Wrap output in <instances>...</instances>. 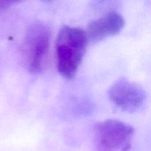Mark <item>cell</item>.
<instances>
[{"instance_id":"cell-5","label":"cell","mask_w":151,"mask_h":151,"mask_svg":"<svg viewBox=\"0 0 151 151\" xmlns=\"http://www.w3.org/2000/svg\"><path fill=\"white\" fill-rule=\"evenodd\" d=\"M125 25L123 16L116 11L109 12L105 16L93 20L88 26V39L97 42L110 35L119 33Z\"/></svg>"},{"instance_id":"cell-1","label":"cell","mask_w":151,"mask_h":151,"mask_svg":"<svg viewBox=\"0 0 151 151\" xmlns=\"http://www.w3.org/2000/svg\"><path fill=\"white\" fill-rule=\"evenodd\" d=\"M88 36L80 27L63 26L55 42L57 69L60 75L70 79L76 74L86 50Z\"/></svg>"},{"instance_id":"cell-6","label":"cell","mask_w":151,"mask_h":151,"mask_svg":"<svg viewBox=\"0 0 151 151\" xmlns=\"http://www.w3.org/2000/svg\"><path fill=\"white\" fill-rule=\"evenodd\" d=\"M16 1H0V10H5L8 8L10 6H11L12 4L15 3Z\"/></svg>"},{"instance_id":"cell-2","label":"cell","mask_w":151,"mask_h":151,"mask_svg":"<svg viewBox=\"0 0 151 151\" xmlns=\"http://www.w3.org/2000/svg\"><path fill=\"white\" fill-rule=\"evenodd\" d=\"M50 29L46 24L35 22L27 30L22 44L25 64L32 73L43 70L50 44Z\"/></svg>"},{"instance_id":"cell-4","label":"cell","mask_w":151,"mask_h":151,"mask_svg":"<svg viewBox=\"0 0 151 151\" xmlns=\"http://www.w3.org/2000/svg\"><path fill=\"white\" fill-rule=\"evenodd\" d=\"M111 101L121 110L133 112L144 105L145 91L138 84L121 78L114 83L109 90Z\"/></svg>"},{"instance_id":"cell-3","label":"cell","mask_w":151,"mask_h":151,"mask_svg":"<svg viewBox=\"0 0 151 151\" xmlns=\"http://www.w3.org/2000/svg\"><path fill=\"white\" fill-rule=\"evenodd\" d=\"M97 147L101 151H129L131 138L134 133L132 126L116 119H106L94 128Z\"/></svg>"}]
</instances>
